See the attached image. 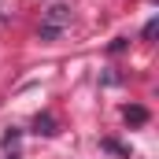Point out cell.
<instances>
[{
  "mask_svg": "<svg viewBox=\"0 0 159 159\" xmlns=\"http://www.w3.org/2000/svg\"><path fill=\"white\" fill-rule=\"evenodd\" d=\"M67 26H70V7H67V4H52V7L44 11V26H41V37H44V41H52V37H59Z\"/></svg>",
  "mask_w": 159,
  "mask_h": 159,
  "instance_id": "obj_1",
  "label": "cell"
},
{
  "mask_svg": "<svg viewBox=\"0 0 159 159\" xmlns=\"http://www.w3.org/2000/svg\"><path fill=\"white\" fill-rule=\"evenodd\" d=\"M144 119H148L144 107H126V122H144Z\"/></svg>",
  "mask_w": 159,
  "mask_h": 159,
  "instance_id": "obj_2",
  "label": "cell"
},
{
  "mask_svg": "<svg viewBox=\"0 0 159 159\" xmlns=\"http://www.w3.org/2000/svg\"><path fill=\"white\" fill-rule=\"evenodd\" d=\"M156 30H159V19H152V22L144 26V37H156Z\"/></svg>",
  "mask_w": 159,
  "mask_h": 159,
  "instance_id": "obj_3",
  "label": "cell"
}]
</instances>
